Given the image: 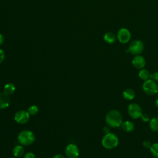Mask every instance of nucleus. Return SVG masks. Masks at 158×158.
I'll use <instances>...</instances> for the list:
<instances>
[{
  "instance_id": "29",
  "label": "nucleus",
  "mask_w": 158,
  "mask_h": 158,
  "mask_svg": "<svg viewBox=\"0 0 158 158\" xmlns=\"http://www.w3.org/2000/svg\"><path fill=\"white\" fill-rule=\"evenodd\" d=\"M155 106L158 108V99L155 101Z\"/></svg>"
},
{
  "instance_id": "15",
  "label": "nucleus",
  "mask_w": 158,
  "mask_h": 158,
  "mask_svg": "<svg viewBox=\"0 0 158 158\" xmlns=\"http://www.w3.org/2000/svg\"><path fill=\"white\" fill-rule=\"evenodd\" d=\"M150 75H151V73H149V72L147 69H141L138 73V76H139V78L144 81H146V80L149 79Z\"/></svg>"
},
{
  "instance_id": "12",
  "label": "nucleus",
  "mask_w": 158,
  "mask_h": 158,
  "mask_svg": "<svg viewBox=\"0 0 158 158\" xmlns=\"http://www.w3.org/2000/svg\"><path fill=\"white\" fill-rule=\"evenodd\" d=\"M122 128L125 131L128 133L132 132L135 129V124L133 122L130 120H126L125 122H123L122 125Z\"/></svg>"
},
{
  "instance_id": "26",
  "label": "nucleus",
  "mask_w": 158,
  "mask_h": 158,
  "mask_svg": "<svg viewBox=\"0 0 158 158\" xmlns=\"http://www.w3.org/2000/svg\"><path fill=\"white\" fill-rule=\"evenodd\" d=\"M52 158H65V157L61 154H57L54 156Z\"/></svg>"
},
{
  "instance_id": "11",
  "label": "nucleus",
  "mask_w": 158,
  "mask_h": 158,
  "mask_svg": "<svg viewBox=\"0 0 158 158\" xmlns=\"http://www.w3.org/2000/svg\"><path fill=\"white\" fill-rule=\"evenodd\" d=\"M10 103V98L6 93H2L0 94V109L7 107Z\"/></svg>"
},
{
  "instance_id": "22",
  "label": "nucleus",
  "mask_w": 158,
  "mask_h": 158,
  "mask_svg": "<svg viewBox=\"0 0 158 158\" xmlns=\"http://www.w3.org/2000/svg\"><path fill=\"white\" fill-rule=\"evenodd\" d=\"M150 78L153 80L154 81H155L156 82H158V71L154 73H151Z\"/></svg>"
},
{
  "instance_id": "30",
  "label": "nucleus",
  "mask_w": 158,
  "mask_h": 158,
  "mask_svg": "<svg viewBox=\"0 0 158 158\" xmlns=\"http://www.w3.org/2000/svg\"><path fill=\"white\" fill-rule=\"evenodd\" d=\"M12 158H17V157H12Z\"/></svg>"
},
{
  "instance_id": "1",
  "label": "nucleus",
  "mask_w": 158,
  "mask_h": 158,
  "mask_svg": "<svg viewBox=\"0 0 158 158\" xmlns=\"http://www.w3.org/2000/svg\"><path fill=\"white\" fill-rule=\"evenodd\" d=\"M106 122L108 126L112 128L121 127L123 123L122 115L117 110H110L106 115Z\"/></svg>"
},
{
  "instance_id": "9",
  "label": "nucleus",
  "mask_w": 158,
  "mask_h": 158,
  "mask_svg": "<svg viewBox=\"0 0 158 158\" xmlns=\"http://www.w3.org/2000/svg\"><path fill=\"white\" fill-rule=\"evenodd\" d=\"M131 35L129 30L127 28H122L117 33V38L122 43H127L130 40Z\"/></svg>"
},
{
  "instance_id": "28",
  "label": "nucleus",
  "mask_w": 158,
  "mask_h": 158,
  "mask_svg": "<svg viewBox=\"0 0 158 158\" xmlns=\"http://www.w3.org/2000/svg\"><path fill=\"white\" fill-rule=\"evenodd\" d=\"M4 42V36L2 34L0 33V45Z\"/></svg>"
},
{
  "instance_id": "27",
  "label": "nucleus",
  "mask_w": 158,
  "mask_h": 158,
  "mask_svg": "<svg viewBox=\"0 0 158 158\" xmlns=\"http://www.w3.org/2000/svg\"><path fill=\"white\" fill-rule=\"evenodd\" d=\"M103 131H104V132L106 133H106H109L110 131H109V128L107 127H104V128H103Z\"/></svg>"
},
{
  "instance_id": "8",
  "label": "nucleus",
  "mask_w": 158,
  "mask_h": 158,
  "mask_svg": "<svg viewBox=\"0 0 158 158\" xmlns=\"http://www.w3.org/2000/svg\"><path fill=\"white\" fill-rule=\"evenodd\" d=\"M65 153L69 158H77L79 156L80 151L77 145L69 144L65 149Z\"/></svg>"
},
{
  "instance_id": "21",
  "label": "nucleus",
  "mask_w": 158,
  "mask_h": 158,
  "mask_svg": "<svg viewBox=\"0 0 158 158\" xmlns=\"http://www.w3.org/2000/svg\"><path fill=\"white\" fill-rule=\"evenodd\" d=\"M141 120L144 122H149L150 121V117H149V115L147 114H142L141 115Z\"/></svg>"
},
{
  "instance_id": "23",
  "label": "nucleus",
  "mask_w": 158,
  "mask_h": 158,
  "mask_svg": "<svg viewBox=\"0 0 158 158\" xmlns=\"http://www.w3.org/2000/svg\"><path fill=\"white\" fill-rule=\"evenodd\" d=\"M152 143L151 142L149 141V140H145L143 142V146L145 148H147V149H150L151 146H152Z\"/></svg>"
},
{
  "instance_id": "6",
  "label": "nucleus",
  "mask_w": 158,
  "mask_h": 158,
  "mask_svg": "<svg viewBox=\"0 0 158 158\" xmlns=\"http://www.w3.org/2000/svg\"><path fill=\"white\" fill-rule=\"evenodd\" d=\"M144 49V45L142 41L139 40L133 41L130 45L128 51L129 52L133 55H139Z\"/></svg>"
},
{
  "instance_id": "5",
  "label": "nucleus",
  "mask_w": 158,
  "mask_h": 158,
  "mask_svg": "<svg viewBox=\"0 0 158 158\" xmlns=\"http://www.w3.org/2000/svg\"><path fill=\"white\" fill-rule=\"evenodd\" d=\"M128 115L133 119H137L141 117L143 114L141 106L137 103H131L129 104L127 109Z\"/></svg>"
},
{
  "instance_id": "2",
  "label": "nucleus",
  "mask_w": 158,
  "mask_h": 158,
  "mask_svg": "<svg viewBox=\"0 0 158 158\" xmlns=\"http://www.w3.org/2000/svg\"><path fill=\"white\" fill-rule=\"evenodd\" d=\"M102 145L107 149H112L116 148L118 144V138L113 133H106L102 139Z\"/></svg>"
},
{
  "instance_id": "20",
  "label": "nucleus",
  "mask_w": 158,
  "mask_h": 158,
  "mask_svg": "<svg viewBox=\"0 0 158 158\" xmlns=\"http://www.w3.org/2000/svg\"><path fill=\"white\" fill-rule=\"evenodd\" d=\"M38 112V107L35 106V105H33L31 106L28 109V112L29 113L30 115H36Z\"/></svg>"
},
{
  "instance_id": "4",
  "label": "nucleus",
  "mask_w": 158,
  "mask_h": 158,
  "mask_svg": "<svg viewBox=\"0 0 158 158\" xmlns=\"http://www.w3.org/2000/svg\"><path fill=\"white\" fill-rule=\"evenodd\" d=\"M142 88L143 91L149 96H154L158 93V85L156 81L151 78L144 81Z\"/></svg>"
},
{
  "instance_id": "7",
  "label": "nucleus",
  "mask_w": 158,
  "mask_h": 158,
  "mask_svg": "<svg viewBox=\"0 0 158 158\" xmlns=\"http://www.w3.org/2000/svg\"><path fill=\"white\" fill-rule=\"evenodd\" d=\"M29 113L24 110H21L17 112L14 115L15 122L19 124H25L28 122L30 119Z\"/></svg>"
},
{
  "instance_id": "16",
  "label": "nucleus",
  "mask_w": 158,
  "mask_h": 158,
  "mask_svg": "<svg viewBox=\"0 0 158 158\" xmlns=\"http://www.w3.org/2000/svg\"><path fill=\"white\" fill-rule=\"evenodd\" d=\"M12 152H13V154L15 157H21L23 155V154L24 152V149H23L22 146L17 145V146H15Z\"/></svg>"
},
{
  "instance_id": "13",
  "label": "nucleus",
  "mask_w": 158,
  "mask_h": 158,
  "mask_svg": "<svg viewBox=\"0 0 158 158\" xmlns=\"http://www.w3.org/2000/svg\"><path fill=\"white\" fill-rule=\"evenodd\" d=\"M122 96L127 101H131L134 99L135 96V92L133 89L131 88H127L123 90L122 93Z\"/></svg>"
},
{
  "instance_id": "17",
  "label": "nucleus",
  "mask_w": 158,
  "mask_h": 158,
  "mask_svg": "<svg viewBox=\"0 0 158 158\" xmlns=\"http://www.w3.org/2000/svg\"><path fill=\"white\" fill-rule=\"evenodd\" d=\"M104 39L106 42L109 44H112L115 41V35L112 32H107L104 36Z\"/></svg>"
},
{
  "instance_id": "25",
  "label": "nucleus",
  "mask_w": 158,
  "mask_h": 158,
  "mask_svg": "<svg viewBox=\"0 0 158 158\" xmlns=\"http://www.w3.org/2000/svg\"><path fill=\"white\" fill-rule=\"evenodd\" d=\"M23 158H35V156L32 152H28L24 156Z\"/></svg>"
},
{
  "instance_id": "10",
  "label": "nucleus",
  "mask_w": 158,
  "mask_h": 158,
  "mask_svg": "<svg viewBox=\"0 0 158 158\" xmlns=\"http://www.w3.org/2000/svg\"><path fill=\"white\" fill-rule=\"evenodd\" d=\"M132 64L136 69H142L146 65V60L143 56L136 55L132 59Z\"/></svg>"
},
{
  "instance_id": "3",
  "label": "nucleus",
  "mask_w": 158,
  "mask_h": 158,
  "mask_svg": "<svg viewBox=\"0 0 158 158\" xmlns=\"http://www.w3.org/2000/svg\"><path fill=\"white\" fill-rule=\"evenodd\" d=\"M35 139V137L33 133L30 130H23L18 135L19 142L23 146L31 144Z\"/></svg>"
},
{
  "instance_id": "18",
  "label": "nucleus",
  "mask_w": 158,
  "mask_h": 158,
  "mask_svg": "<svg viewBox=\"0 0 158 158\" xmlns=\"http://www.w3.org/2000/svg\"><path fill=\"white\" fill-rule=\"evenodd\" d=\"M15 91V86L14 84L11 83H7L4 86V91L5 93H6L8 95L13 94Z\"/></svg>"
},
{
  "instance_id": "14",
  "label": "nucleus",
  "mask_w": 158,
  "mask_h": 158,
  "mask_svg": "<svg viewBox=\"0 0 158 158\" xmlns=\"http://www.w3.org/2000/svg\"><path fill=\"white\" fill-rule=\"evenodd\" d=\"M149 128L152 131H158V117L151 118L149 121Z\"/></svg>"
},
{
  "instance_id": "19",
  "label": "nucleus",
  "mask_w": 158,
  "mask_h": 158,
  "mask_svg": "<svg viewBox=\"0 0 158 158\" xmlns=\"http://www.w3.org/2000/svg\"><path fill=\"white\" fill-rule=\"evenodd\" d=\"M151 154L156 158H158V143H153L150 148Z\"/></svg>"
},
{
  "instance_id": "24",
  "label": "nucleus",
  "mask_w": 158,
  "mask_h": 158,
  "mask_svg": "<svg viewBox=\"0 0 158 158\" xmlns=\"http://www.w3.org/2000/svg\"><path fill=\"white\" fill-rule=\"evenodd\" d=\"M5 58V54L2 49H0V64L2 63Z\"/></svg>"
}]
</instances>
